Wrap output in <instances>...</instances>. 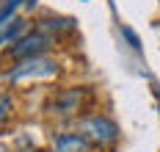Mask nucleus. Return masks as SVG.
I'll return each instance as SVG.
<instances>
[{"mask_svg": "<svg viewBox=\"0 0 160 152\" xmlns=\"http://www.w3.org/2000/svg\"><path fill=\"white\" fill-rule=\"evenodd\" d=\"M122 33L127 36V42H130V47H132V50H138V47H141V42H138V36L132 33V31H130L127 25H124V28H122Z\"/></svg>", "mask_w": 160, "mask_h": 152, "instance_id": "6e6552de", "label": "nucleus"}, {"mask_svg": "<svg viewBox=\"0 0 160 152\" xmlns=\"http://www.w3.org/2000/svg\"><path fill=\"white\" fill-rule=\"evenodd\" d=\"M22 31H25V22H22V19H6V22H3V47L11 50L17 42L22 39V36H19Z\"/></svg>", "mask_w": 160, "mask_h": 152, "instance_id": "423d86ee", "label": "nucleus"}, {"mask_svg": "<svg viewBox=\"0 0 160 152\" xmlns=\"http://www.w3.org/2000/svg\"><path fill=\"white\" fill-rule=\"evenodd\" d=\"M50 39L44 31H33V33H25L19 42H17L14 47H11V55H14L17 61H22V58H33V55H42V53L50 47Z\"/></svg>", "mask_w": 160, "mask_h": 152, "instance_id": "7ed1b4c3", "label": "nucleus"}, {"mask_svg": "<svg viewBox=\"0 0 160 152\" xmlns=\"http://www.w3.org/2000/svg\"><path fill=\"white\" fill-rule=\"evenodd\" d=\"M28 3H31V6H33V3H36V0H28Z\"/></svg>", "mask_w": 160, "mask_h": 152, "instance_id": "9b49d317", "label": "nucleus"}, {"mask_svg": "<svg viewBox=\"0 0 160 152\" xmlns=\"http://www.w3.org/2000/svg\"><path fill=\"white\" fill-rule=\"evenodd\" d=\"M80 133L91 144H97V147H111L119 138V127H116L113 119L102 116V114H94V116H86L80 122Z\"/></svg>", "mask_w": 160, "mask_h": 152, "instance_id": "f257e3e1", "label": "nucleus"}, {"mask_svg": "<svg viewBox=\"0 0 160 152\" xmlns=\"http://www.w3.org/2000/svg\"><path fill=\"white\" fill-rule=\"evenodd\" d=\"M75 28V22L72 19H61V17H44L39 22V31H52V33H61V31H72Z\"/></svg>", "mask_w": 160, "mask_h": 152, "instance_id": "0eeeda50", "label": "nucleus"}, {"mask_svg": "<svg viewBox=\"0 0 160 152\" xmlns=\"http://www.w3.org/2000/svg\"><path fill=\"white\" fill-rule=\"evenodd\" d=\"M17 3H19V0H6V3H3V22H6V19H8V14L17 8Z\"/></svg>", "mask_w": 160, "mask_h": 152, "instance_id": "1a4fd4ad", "label": "nucleus"}, {"mask_svg": "<svg viewBox=\"0 0 160 152\" xmlns=\"http://www.w3.org/2000/svg\"><path fill=\"white\" fill-rule=\"evenodd\" d=\"M88 147H91V141L83 133H64L55 138L52 152H88Z\"/></svg>", "mask_w": 160, "mask_h": 152, "instance_id": "20e7f679", "label": "nucleus"}, {"mask_svg": "<svg viewBox=\"0 0 160 152\" xmlns=\"http://www.w3.org/2000/svg\"><path fill=\"white\" fill-rule=\"evenodd\" d=\"M80 89H69V91H61L55 100H52V108L58 111V114H64V116H69V114H78L80 111Z\"/></svg>", "mask_w": 160, "mask_h": 152, "instance_id": "39448f33", "label": "nucleus"}, {"mask_svg": "<svg viewBox=\"0 0 160 152\" xmlns=\"http://www.w3.org/2000/svg\"><path fill=\"white\" fill-rule=\"evenodd\" d=\"M58 75V64L55 61H50L44 55H33V58H22V61H17L14 69L6 75L11 83L17 80H28V78H55Z\"/></svg>", "mask_w": 160, "mask_h": 152, "instance_id": "f03ea898", "label": "nucleus"}, {"mask_svg": "<svg viewBox=\"0 0 160 152\" xmlns=\"http://www.w3.org/2000/svg\"><path fill=\"white\" fill-rule=\"evenodd\" d=\"M0 119H3V122L8 119V94H3V111H0Z\"/></svg>", "mask_w": 160, "mask_h": 152, "instance_id": "9d476101", "label": "nucleus"}]
</instances>
